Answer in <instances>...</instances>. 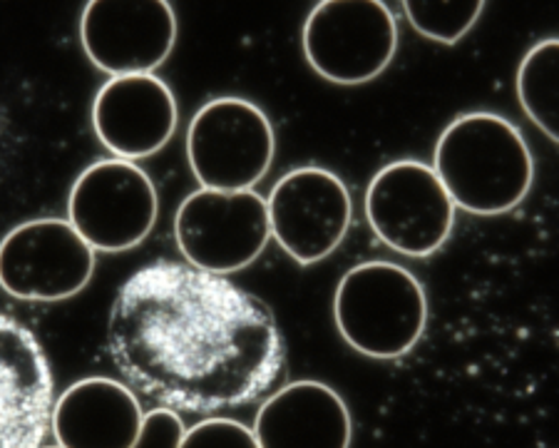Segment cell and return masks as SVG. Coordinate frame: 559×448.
<instances>
[{"mask_svg": "<svg viewBox=\"0 0 559 448\" xmlns=\"http://www.w3.org/2000/svg\"><path fill=\"white\" fill-rule=\"evenodd\" d=\"M107 346L134 389L189 414L259 399L286 362L264 302L227 276L179 262L147 264L122 284Z\"/></svg>", "mask_w": 559, "mask_h": 448, "instance_id": "obj_1", "label": "cell"}, {"mask_svg": "<svg viewBox=\"0 0 559 448\" xmlns=\"http://www.w3.org/2000/svg\"><path fill=\"white\" fill-rule=\"evenodd\" d=\"M432 169L455 208L495 217L530 194L535 163L518 125L495 113L460 115L438 138Z\"/></svg>", "mask_w": 559, "mask_h": 448, "instance_id": "obj_2", "label": "cell"}, {"mask_svg": "<svg viewBox=\"0 0 559 448\" xmlns=\"http://www.w3.org/2000/svg\"><path fill=\"white\" fill-rule=\"evenodd\" d=\"M333 317L350 349L388 362L408 354L426 331V290L401 264H356L341 276Z\"/></svg>", "mask_w": 559, "mask_h": 448, "instance_id": "obj_3", "label": "cell"}, {"mask_svg": "<svg viewBox=\"0 0 559 448\" xmlns=\"http://www.w3.org/2000/svg\"><path fill=\"white\" fill-rule=\"evenodd\" d=\"M274 152L272 122L245 97H216L189 122L187 160L206 190H251L266 177Z\"/></svg>", "mask_w": 559, "mask_h": 448, "instance_id": "obj_4", "label": "cell"}, {"mask_svg": "<svg viewBox=\"0 0 559 448\" xmlns=\"http://www.w3.org/2000/svg\"><path fill=\"white\" fill-rule=\"evenodd\" d=\"M304 56L336 85L371 83L399 50V25L381 0H323L301 33Z\"/></svg>", "mask_w": 559, "mask_h": 448, "instance_id": "obj_5", "label": "cell"}, {"mask_svg": "<svg viewBox=\"0 0 559 448\" xmlns=\"http://www.w3.org/2000/svg\"><path fill=\"white\" fill-rule=\"evenodd\" d=\"M68 214V222L95 252H128L155 227L159 194L140 165L120 157L100 160L75 179Z\"/></svg>", "mask_w": 559, "mask_h": 448, "instance_id": "obj_6", "label": "cell"}, {"mask_svg": "<svg viewBox=\"0 0 559 448\" xmlns=\"http://www.w3.org/2000/svg\"><path fill=\"white\" fill-rule=\"evenodd\" d=\"M272 237L266 200L254 190H197L175 217L177 249L189 264L212 274L249 267Z\"/></svg>", "mask_w": 559, "mask_h": 448, "instance_id": "obj_7", "label": "cell"}, {"mask_svg": "<svg viewBox=\"0 0 559 448\" xmlns=\"http://www.w3.org/2000/svg\"><path fill=\"white\" fill-rule=\"evenodd\" d=\"M366 217L388 247L420 259L436 255L448 241L455 204L430 165L399 160L368 185Z\"/></svg>", "mask_w": 559, "mask_h": 448, "instance_id": "obj_8", "label": "cell"}, {"mask_svg": "<svg viewBox=\"0 0 559 448\" xmlns=\"http://www.w3.org/2000/svg\"><path fill=\"white\" fill-rule=\"evenodd\" d=\"M95 274V249L70 222L31 220L0 239V290L23 302H62Z\"/></svg>", "mask_w": 559, "mask_h": 448, "instance_id": "obj_9", "label": "cell"}, {"mask_svg": "<svg viewBox=\"0 0 559 448\" xmlns=\"http://www.w3.org/2000/svg\"><path fill=\"white\" fill-rule=\"evenodd\" d=\"M269 229L301 267L336 252L354 217L348 187L321 167H299L274 185L266 200Z\"/></svg>", "mask_w": 559, "mask_h": 448, "instance_id": "obj_10", "label": "cell"}, {"mask_svg": "<svg viewBox=\"0 0 559 448\" xmlns=\"http://www.w3.org/2000/svg\"><path fill=\"white\" fill-rule=\"evenodd\" d=\"M80 43L107 75H152L175 50V8L167 0H90L80 17Z\"/></svg>", "mask_w": 559, "mask_h": 448, "instance_id": "obj_11", "label": "cell"}, {"mask_svg": "<svg viewBox=\"0 0 559 448\" xmlns=\"http://www.w3.org/2000/svg\"><path fill=\"white\" fill-rule=\"evenodd\" d=\"M52 403V374L38 339L0 314V448L45 446Z\"/></svg>", "mask_w": 559, "mask_h": 448, "instance_id": "obj_12", "label": "cell"}, {"mask_svg": "<svg viewBox=\"0 0 559 448\" xmlns=\"http://www.w3.org/2000/svg\"><path fill=\"white\" fill-rule=\"evenodd\" d=\"M177 122V97L155 75L112 78L95 95V132L120 160L152 157L173 140Z\"/></svg>", "mask_w": 559, "mask_h": 448, "instance_id": "obj_13", "label": "cell"}, {"mask_svg": "<svg viewBox=\"0 0 559 448\" xmlns=\"http://www.w3.org/2000/svg\"><path fill=\"white\" fill-rule=\"evenodd\" d=\"M254 436L261 448H348L354 426L344 399L326 384L294 381L259 409Z\"/></svg>", "mask_w": 559, "mask_h": 448, "instance_id": "obj_14", "label": "cell"}, {"mask_svg": "<svg viewBox=\"0 0 559 448\" xmlns=\"http://www.w3.org/2000/svg\"><path fill=\"white\" fill-rule=\"evenodd\" d=\"M142 409L124 384L90 376L52 403L50 432L62 448H132Z\"/></svg>", "mask_w": 559, "mask_h": 448, "instance_id": "obj_15", "label": "cell"}, {"mask_svg": "<svg viewBox=\"0 0 559 448\" xmlns=\"http://www.w3.org/2000/svg\"><path fill=\"white\" fill-rule=\"evenodd\" d=\"M559 40L547 38L532 45L518 70V97L527 118L543 130L549 140L559 142Z\"/></svg>", "mask_w": 559, "mask_h": 448, "instance_id": "obj_16", "label": "cell"}, {"mask_svg": "<svg viewBox=\"0 0 559 448\" xmlns=\"http://www.w3.org/2000/svg\"><path fill=\"white\" fill-rule=\"evenodd\" d=\"M405 15L426 38L455 45L480 17L485 0H405Z\"/></svg>", "mask_w": 559, "mask_h": 448, "instance_id": "obj_17", "label": "cell"}, {"mask_svg": "<svg viewBox=\"0 0 559 448\" xmlns=\"http://www.w3.org/2000/svg\"><path fill=\"white\" fill-rule=\"evenodd\" d=\"M259 441L251 428L231 418H206L185 432L179 448H257Z\"/></svg>", "mask_w": 559, "mask_h": 448, "instance_id": "obj_18", "label": "cell"}, {"mask_svg": "<svg viewBox=\"0 0 559 448\" xmlns=\"http://www.w3.org/2000/svg\"><path fill=\"white\" fill-rule=\"evenodd\" d=\"M185 432V421L177 414V409H152L147 414H142L140 432L132 448H179Z\"/></svg>", "mask_w": 559, "mask_h": 448, "instance_id": "obj_19", "label": "cell"}]
</instances>
